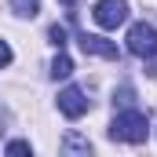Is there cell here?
<instances>
[{
    "mask_svg": "<svg viewBox=\"0 0 157 157\" xmlns=\"http://www.w3.org/2000/svg\"><path fill=\"white\" fill-rule=\"evenodd\" d=\"M59 4H62V7H73V4H77V0H59Z\"/></svg>",
    "mask_w": 157,
    "mask_h": 157,
    "instance_id": "7c38bea8",
    "label": "cell"
},
{
    "mask_svg": "<svg viewBox=\"0 0 157 157\" xmlns=\"http://www.w3.org/2000/svg\"><path fill=\"white\" fill-rule=\"evenodd\" d=\"M11 7L18 11V15H26V18H33L40 11V0H11Z\"/></svg>",
    "mask_w": 157,
    "mask_h": 157,
    "instance_id": "ba28073f",
    "label": "cell"
},
{
    "mask_svg": "<svg viewBox=\"0 0 157 157\" xmlns=\"http://www.w3.org/2000/svg\"><path fill=\"white\" fill-rule=\"evenodd\" d=\"M7 157H33V150L26 139H15V143H7Z\"/></svg>",
    "mask_w": 157,
    "mask_h": 157,
    "instance_id": "9c48e42d",
    "label": "cell"
},
{
    "mask_svg": "<svg viewBox=\"0 0 157 157\" xmlns=\"http://www.w3.org/2000/svg\"><path fill=\"white\" fill-rule=\"evenodd\" d=\"M48 40L62 51V44H66V26H51V29H48Z\"/></svg>",
    "mask_w": 157,
    "mask_h": 157,
    "instance_id": "30bf717a",
    "label": "cell"
},
{
    "mask_svg": "<svg viewBox=\"0 0 157 157\" xmlns=\"http://www.w3.org/2000/svg\"><path fill=\"white\" fill-rule=\"evenodd\" d=\"M128 51L135 59H154L157 55V29L150 22H135L128 29Z\"/></svg>",
    "mask_w": 157,
    "mask_h": 157,
    "instance_id": "7a4b0ae2",
    "label": "cell"
},
{
    "mask_svg": "<svg viewBox=\"0 0 157 157\" xmlns=\"http://www.w3.org/2000/svg\"><path fill=\"white\" fill-rule=\"evenodd\" d=\"M70 73H73V59H70L66 51H59L55 62H51V77H55V80H66Z\"/></svg>",
    "mask_w": 157,
    "mask_h": 157,
    "instance_id": "52a82bcc",
    "label": "cell"
},
{
    "mask_svg": "<svg viewBox=\"0 0 157 157\" xmlns=\"http://www.w3.org/2000/svg\"><path fill=\"white\" fill-rule=\"evenodd\" d=\"M7 62H11V48L0 40V66H7Z\"/></svg>",
    "mask_w": 157,
    "mask_h": 157,
    "instance_id": "8fae6325",
    "label": "cell"
},
{
    "mask_svg": "<svg viewBox=\"0 0 157 157\" xmlns=\"http://www.w3.org/2000/svg\"><path fill=\"white\" fill-rule=\"evenodd\" d=\"M91 18H95L102 29H117L121 22L128 18V0H99L95 11H91Z\"/></svg>",
    "mask_w": 157,
    "mask_h": 157,
    "instance_id": "3957f363",
    "label": "cell"
},
{
    "mask_svg": "<svg viewBox=\"0 0 157 157\" xmlns=\"http://www.w3.org/2000/svg\"><path fill=\"white\" fill-rule=\"evenodd\" d=\"M59 157H91V143H88V135H80V132H66V135H62V146H59Z\"/></svg>",
    "mask_w": 157,
    "mask_h": 157,
    "instance_id": "8992f818",
    "label": "cell"
},
{
    "mask_svg": "<svg viewBox=\"0 0 157 157\" xmlns=\"http://www.w3.org/2000/svg\"><path fill=\"white\" fill-rule=\"evenodd\" d=\"M88 106H91V102L84 99V91H80V88H62V91H59V110H62L70 121L84 117V113H88Z\"/></svg>",
    "mask_w": 157,
    "mask_h": 157,
    "instance_id": "277c9868",
    "label": "cell"
},
{
    "mask_svg": "<svg viewBox=\"0 0 157 157\" xmlns=\"http://www.w3.org/2000/svg\"><path fill=\"white\" fill-rule=\"evenodd\" d=\"M77 40H80V48H84V55H99V59H113V62L121 59L117 44H113V40H106V37H95V33H80Z\"/></svg>",
    "mask_w": 157,
    "mask_h": 157,
    "instance_id": "5b68a950",
    "label": "cell"
},
{
    "mask_svg": "<svg viewBox=\"0 0 157 157\" xmlns=\"http://www.w3.org/2000/svg\"><path fill=\"white\" fill-rule=\"evenodd\" d=\"M110 135L117 139V143H146V135H150V117L143 113V110H121L113 124H110Z\"/></svg>",
    "mask_w": 157,
    "mask_h": 157,
    "instance_id": "6da1fadb",
    "label": "cell"
}]
</instances>
